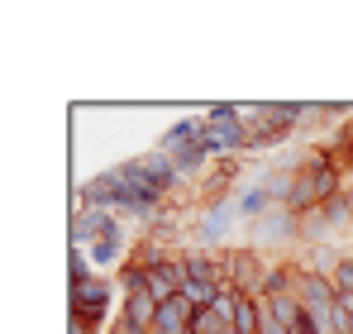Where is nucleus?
I'll use <instances>...</instances> for the list:
<instances>
[{"instance_id": "nucleus-14", "label": "nucleus", "mask_w": 353, "mask_h": 334, "mask_svg": "<svg viewBox=\"0 0 353 334\" xmlns=\"http://www.w3.org/2000/svg\"><path fill=\"white\" fill-rule=\"evenodd\" d=\"M263 306H268V320H277L282 330H292L296 320L305 315V311H301V301H296V291H287V296H272V301H263Z\"/></svg>"}, {"instance_id": "nucleus-10", "label": "nucleus", "mask_w": 353, "mask_h": 334, "mask_svg": "<svg viewBox=\"0 0 353 334\" xmlns=\"http://www.w3.org/2000/svg\"><path fill=\"white\" fill-rule=\"evenodd\" d=\"M201 139H205V115H186V119H176L172 129L163 134L158 153H176V148H186V144H201Z\"/></svg>"}, {"instance_id": "nucleus-21", "label": "nucleus", "mask_w": 353, "mask_h": 334, "mask_svg": "<svg viewBox=\"0 0 353 334\" xmlns=\"http://www.w3.org/2000/svg\"><path fill=\"white\" fill-rule=\"evenodd\" d=\"M81 277H96V263L86 248H72V268H67V282H81Z\"/></svg>"}, {"instance_id": "nucleus-23", "label": "nucleus", "mask_w": 353, "mask_h": 334, "mask_svg": "<svg viewBox=\"0 0 353 334\" xmlns=\"http://www.w3.org/2000/svg\"><path fill=\"white\" fill-rule=\"evenodd\" d=\"M67 334H101V325L86 320V315H72V311H67Z\"/></svg>"}, {"instance_id": "nucleus-9", "label": "nucleus", "mask_w": 353, "mask_h": 334, "mask_svg": "<svg viewBox=\"0 0 353 334\" xmlns=\"http://www.w3.org/2000/svg\"><path fill=\"white\" fill-rule=\"evenodd\" d=\"M239 210L225 201V206H205L201 210V220H196V239H201V248H215L220 239H225V229H230V220H234Z\"/></svg>"}, {"instance_id": "nucleus-26", "label": "nucleus", "mask_w": 353, "mask_h": 334, "mask_svg": "<svg viewBox=\"0 0 353 334\" xmlns=\"http://www.w3.org/2000/svg\"><path fill=\"white\" fill-rule=\"evenodd\" d=\"M349 124H353V106H349Z\"/></svg>"}, {"instance_id": "nucleus-11", "label": "nucleus", "mask_w": 353, "mask_h": 334, "mask_svg": "<svg viewBox=\"0 0 353 334\" xmlns=\"http://www.w3.org/2000/svg\"><path fill=\"white\" fill-rule=\"evenodd\" d=\"M186 330H191V306H186L181 296H172V301L158 306L153 330H148V334H186Z\"/></svg>"}, {"instance_id": "nucleus-1", "label": "nucleus", "mask_w": 353, "mask_h": 334, "mask_svg": "<svg viewBox=\"0 0 353 334\" xmlns=\"http://www.w3.org/2000/svg\"><path fill=\"white\" fill-rule=\"evenodd\" d=\"M115 301H119V286L105 277V273L67 282V306H72V315H86V320H96V325H105V315H110Z\"/></svg>"}, {"instance_id": "nucleus-15", "label": "nucleus", "mask_w": 353, "mask_h": 334, "mask_svg": "<svg viewBox=\"0 0 353 334\" xmlns=\"http://www.w3.org/2000/svg\"><path fill=\"white\" fill-rule=\"evenodd\" d=\"M168 158L181 167V177H191V172H201V167L215 163V158L205 153V139H201V144H186V148H176V153H168Z\"/></svg>"}, {"instance_id": "nucleus-12", "label": "nucleus", "mask_w": 353, "mask_h": 334, "mask_svg": "<svg viewBox=\"0 0 353 334\" xmlns=\"http://www.w3.org/2000/svg\"><path fill=\"white\" fill-rule=\"evenodd\" d=\"M234 210H239V220L258 224V220H263V215H268V210H272V196H268V186H263V181H248V186L239 191Z\"/></svg>"}, {"instance_id": "nucleus-24", "label": "nucleus", "mask_w": 353, "mask_h": 334, "mask_svg": "<svg viewBox=\"0 0 353 334\" xmlns=\"http://www.w3.org/2000/svg\"><path fill=\"white\" fill-rule=\"evenodd\" d=\"M110 334H148V330H139V325H129V320L119 315V320H115V330H110Z\"/></svg>"}, {"instance_id": "nucleus-3", "label": "nucleus", "mask_w": 353, "mask_h": 334, "mask_svg": "<svg viewBox=\"0 0 353 334\" xmlns=\"http://www.w3.org/2000/svg\"><path fill=\"white\" fill-rule=\"evenodd\" d=\"M220 273H225V286H239V291L258 296L263 277H268V258L258 248H225L220 253Z\"/></svg>"}, {"instance_id": "nucleus-2", "label": "nucleus", "mask_w": 353, "mask_h": 334, "mask_svg": "<svg viewBox=\"0 0 353 334\" xmlns=\"http://www.w3.org/2000/svg\"><path fill=\"white\" fill-rule=\"evenodd\" d=\"M119 167H124L129 181H143V186H153L158 196H172V191L186 186L181 167H176L168 153H143V158H129V163H119Z\"/></svg>"}, {"instance_id": "nucleus-5", "label": "nucleus", "mask_w": 353, "mask_h": 334, "mask_svg": "<svg viewBox=\"0 0 353 334\" xmlns=\"http://www.w3.org/2000/svg\"><path fill=\"white\" fill-rule=\"evenodd\" d=\"M124 224H119L115 210H77L72 215V248H86L96 239H119Z\"/></svg>"}, {"instance_id": "nucleus-8", "label": "nucleus", "mask_w": 353, "mask_h": 334, "mask_svg": "<svg viewBox=\"0 0 353 334\" xmlns=\"http://www.w3.org/2000/svg\"><path fill=\"white\" fill-rule=\"evenodd\" d=\"M181 268H186V282H196V286H225L220 253H210V248H191V253H181Z\"/></svg>"}, {"instance_id": "nucleus-18", "label": "nucleus", "mask_w": 353, "mask_h": 334, "mask_svg": "<svg viewBox=\"0 0 353 334\" xmlns=\"http://www.w3.org/2000/svg\"><path fill=\"white\" fill-rule=\"evenodd\" d=\"M191 334H230V325L205 306V311H191Z\"/></svg>"}, {"instance_id": "nucleus-25", "label": "nucleus", "mask_w": 353, "mask_h": 334, "mask_svg": "<svg viewBox=\"0 0 353 334\" xmlns=\"http://www.w3.org/2000/svg\"><path fill=\"white\" fill-rule=\"evenodd\" d=\"M258 334H292V330H282L277 320H263V330H258Z\"/></svg>"}, {"instance_id": "nucleus-7", "label": "nucleus", "mask_w": 353, "mask_h": 334, "mask_svg": "<svg viewBox=\"0 0 353 334\" xmlns=\"http://www.w3.org/2000/svg\"><path fill=\"white\" fill-rule=\"evenodd\" d=\"M205 153L215 163H230L239 153H248V129L243 124H205Z\"/></svg>"}, {"instance_id": "nucleus-16", "label": "nucleus", "mask_w": 353, "mask_h": 334, "mask_svg": "<svg viewBox=\"0 0 353 334\" xmlns=\"http://www.w3.org/2000/svg\"><path fill=\"white\" fill-rule=\"evenodd\" d=\"M330 215H325V206L320 210H310V215H301V244H320V239H330Z\"/></svg>"}, {"instance_id": "nucleus-19", "label": "nucleus", "mask_w": 353, "mask_h": 334, "mask_svg": "<svg viewBox=\"0 0 353 334\" xmlns=\"http://www.w3.org/2000/svg\"><path fill=\"white\" fill-rule=\"evenodd\" d=\"M330 282H334V291H339V296H353V253H344V258L334 263Z\"/></svg>"}, {"instance_id": "nucleus-20", "label": "nucleus", "mask_w": 353, "mask_h": 334, "mask_svg": "<svg viewBox=\"0 0 353 334\" xmlns=\"http://www.w3.org/2000/svg\"><path fill=\"white\" fill-rule=\"evenodd\" d=\"M325 215H330V224H349L353 220V196H349V191H339L334 201H325Z\"/></svg>"}, {"instance_id": "nucleus-4", "label": "nucleus", "mask_w": 353, "mask_h": 334, "mask_svg": "<svg viewBox=\"0 0 353 334\" xmlns=\"http://www.w3.org/2000/svg\"><path fill=\"white\" fill-rule=\"evenodd\" d=\"M296 301H301V311L310 315V320H320V325H330V311H334V301H339V291H334V282L320 277V273H296ZM330 334V330H325Z\"/></svg>"}, {"instance_id": "nucleus-17", "label": "nucleus", "mask_w": 353, "mask_h": 334, "mask_svg": "<svg viewBox=\"0 0 353 334\" xmlns=\"http://www.w3.org/2000/svg\"><path fill=\"white\" fill-rule=\"evenodd\" d=\"M330 148H334V158H339V167H344V172H353V124H339V129H334Z\"/></svg>"}, {"instance_id": "nucleus-22", "label": "nucleus", "mask_w": 353, "mask_h": 334, "mask_svg": "<svg viewBox=\"0 0 353 334\" xmlns=\"http://www.w3.org/2000/svg\"><path fill=\"white\" fill-rule=\"evenodd\" d=\"M205 124H239V106H230V101L210 106V110H205Z\"/></svg>"}, {"instance_id": "nucleus-13", "label": "nucleus", "mask_w": 353, "mask_h": 334, "mask_svg": "<svg viewBox=\"0 0 353 334\" xmlns=\"http://www.w3.org/2000/svg\"><path fill=\"white\" fill-rule=\"evenodd\" d=\"M119 315L139 330H153V315H158V301L153 291H134V296H119Z\"/></svg>"}, {"instance_id": "nucleus-6", "label": "nucleus", "mask_w": 353, "mask_h": 334, "mask_svg": "<svg viewBox=\"0 0 353 334\" xmlns=\"http://www.w3.org/2000/svg\"><path fill=\"white\" fill-rule=\"evenodd\" d=\"M301 239V215H292L287 206H272L263 220L253 224V248L263 244H296Z\"/></svg>"}]
</instances>
